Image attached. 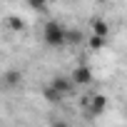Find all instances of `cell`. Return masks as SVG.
Here are the masks:
<instances>
[{
  "mask_svg": "<svg viewBox=\"0 0 127 127\" xmlns=\"http://www.w3.org/2000/svg\"><path fill=\"white\" fill-rule=\"evenodd\" d=\"M42 37H45L47 45H52V47H62V45L67 42V30L62 28V25H57V23H47Z\"/></svg>",
  "mask_w": 127,
  "mask_h": 127,
  "instance_id": "obj_1",
  "label": "cell"
},
{
  "mask_svg": "<svg viewBox=\"0 0 127 127\" xmlns=\"http://www.w3.org/2000/svg\"><path fill=\"white\" fill-rule=\"evenodd\" d=\"M92 35L95 37H107L110 35V25L105 20H92Z\"/></svg>",
  "mask_w": 127,
  "mask_h": 127,
  "instance_id": "obj_4",
  "label": "cell"
},
{
  "mask_svg": "<svg viewBox=\"0 0 127 127\" xmlns=\"http://www.w3.org/2000/svg\"><path fill=\"white\" fill-rule=\"evenodd\" d=\"M105 107H107V100L102 97V95H92L90 97V102H87V110H90V115H102L105 112Z\"/></svg>",
  "mask_w": 127,
  "mask_h": 127,
  "instance_id": "obj_2",
  "label": "cell"
},
{
  "mask_svg": "<svg viewBox=\"0 0 127 127\" xmlns=\"http://www.w3.org/2000/svg\"><path fill=\"white\" fill-rule=\"evenodd\" d=\"M18 82H20V72H18V70H10V72H5V85L15 87Z\"/></svg>",
  "mask_w": 127,
  "mask_h": 127,
  "instance_id": "obj_5",
  "label": "cell"
},
{
  "mask_svg": "<svg viewBox=\"0 0 127 127\" xmlns=\"http://www.w3.org/2000/svg\"><path fill=\"white\" fill-rule=\"evenodd\" d=\"M72 82H75V85H90V82H92V72H90V67L80 65V67L72 72Z\"/></svg>",
  "mask_w": 127,
  "mask_h": 127,
  "instance_id": "obj_3",
  "label": "cell"
},
{
  "mask_svg": "<svg viewBox=\"0 0 127 127\" xmlns=\"http://www.w3.org/2000/svg\"><path fill=\"white\" fill-rule=\"evenodd\" d=\"M100 3H105V0H100Z\"/></svg>",
  "mask_w": 127,
  "mask_h": 127,
  "instance_id": "obj_6",
  "label": "cell"
}]
</instances>
